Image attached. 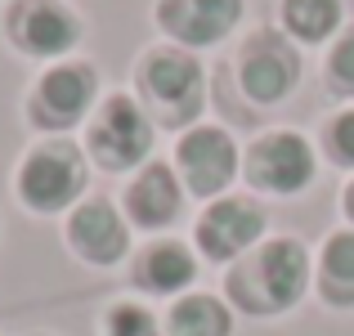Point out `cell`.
I'll use <instances>...</instances> for the list:
<instances>
[{
	"label": "cell",
	"instance_id": "1",
	"mask_svg": "<svg viewBox=\"0 0 354 336\" xmlns=\"http://www.w3.org/2000/svg\"><path fill=\"white\" fill-rule=\"evenodd\" d=\"M305 278H310L305 247L292 238H278V242H265L256 256L242 260L229 274V296L251 314H278L301 301Z\"/></svg>",
	"mask_w": 354,
	"mask_h": 336
},
{
	"label": "cell",
	"instance_id": "2",
	"mask_svg": "<svg viewBox=\"0 0 354 336\" xmlns=\"http://www.w3.org/2000/svg\"><path fill=\"white\" fill-rule=\"evenodd\" d=\"M139 90H144V104L157 112V121L184 126L202 108V68L180 50H157L139 68Z\"/></svg>",
	"mask_w": 354,
	"mask_h": 336
},
{
	"label": "cell",
	"instance_id": "3",
	"mask_svg": "<svg viewBox=\"0 0 354 336\" xmlns=\"http://www.w3.org/2000/svg\"><path fill=\"white\" fill-rule=\"evenodd\" d=\"M86 189V162L72 144H45L18 171V193L32 211H59Z\"/></svg>",
	"mask_w": 354,
	"mask_h": 336
},
{
	"label": "cell",
	"instance_id": "4",
	"mask_svg": "<svg viewBox=\"0 0 354 336\" xmlns=\"http://www.w3.org/2000/svg\"><path fill=\"white\" fill-rule=\"evenodd\" d=\"M153 144V126L148 117L135 108V99L113 95L104 108H99L95 126H90V153L104 171H126V166H139Z\"/></svg>",
	"mask_w": 354,
	"mask_h": 336
},
{
	"label": "cell",
	"instance_id": "5",
	"mask_svg": "<svg viewBox=\"0 0 354 336\" xmlns=\"http://www.w3.org/2000/svg\"><path fill=\"white\" fill-rule=\"evenodd\" d=\"M247 180L269 193H301L314 180V153L301 135H265L247 157Z\"/></svg>",
	"mask_w": 354,
	"mask_h": 336
},
{
	"label": "cell",
	"instance_id": "6",
	"mask_svg": "<svg viewBox=\"0 0 354 336\" xmlns=\"http://www.w3.org/2000/svg\"><path fill=\"white\" fill-rule=\"evenodd\" d=\"M180 171H184V180H189L193 193H202V198L220 193L238 171L234 139H229L225 130H211V126L189 130V135L180 139Z\"/></svg>",
	"mask_w": 354,
	"mask_h": 336
},
{
	"label": "cell",
	"instance_id": "7",
	"mask_svg": "<svg viewBox=\"0 0 354 336\" xmlns=\"http://www.w3.org/2000/svg\"><path fill=\"white\" fill-rule=\"evenodd\" d=\"M90 99H95V72L81 68V63H63V68L45 72L41 86H36L32 121H41L50 130H63L90 108Z\"/></svg>",
	"mask_w": 354,
	"mask_h": 336
},
{
	"label": "cell",
	"instance_id": "8",
	"mask_svg": "<svg viewBox=\"0 0 354 336\" xmlns=\"http://www.w3.org/2000/svg\"><path fill=\"white\" fill-rule=\"evenodd\" d=\"M296 77H301V63L278 36H256L242 50V90L256 104H278L296 86Z\"/></svg>",
	"mask_w": 354,
	"mask_h": 336
},
{
	"label": "cell",
	"instance_id": "9",
	"mask_svg": "<svg viewBox=\"0 0 354 336\" xmlns=\"http://www.w3.org/2000/svg\"><path fill=\"white\" fill-rule=\"evenodd\" d=\"M238 14L242 0H162L157 5V23L184 45H211L229 36Z\"/></svg>",
	"mask_w": 354,
	"mask_h": 336
},
{
	"label": "cell",
	"instance_id": "10",
	"mask_svg": "<svg viewBox=\"0 0 354 336\" xmlns=\"http://www.w3.org/2000/svg\"><path fill=\"white\" fill-rule=\"evenodd\" d=\"M265 229V216H260L251 202L242 198H225L198 220V247L207 251L211 260H234L238 251H247L251 242Z\"/></svg>",
	"mask_w": 354,
	"mask_h": 336
},
{
	"label": "cell",
	"instance_id": "11",
	"mask_svg": "<svg viewBox=\"0 0 354 336\" xmlns=\"http://www.w3.org/2000/svg\"><path fill=\"white\" fill-rule=\"evenodd\" d=\"M9 32L23 45L27 54H63L68 45H77L81 27L54 0H23V5L9 14Z\"/></svg>",
	"mask_w": 354,
	"mask_h": 336
},
{
	"label": "cell",
	"instance_id": "12",
	"mask_svg": "<svg viewBox=\"0 0 354 336\" xmlns=\"http://www.w3.org/2000/svg\"><path fill=\"white\" fill-rule=\"evenodd\" d=\"M68 242L90 260V265H113L126 251V224L108 202H86L68 224Z\"/></svg>",
	"mask_w": 354,
	"mask_h": 336
},
{
	"label": "cell",
	"instance_id": "13",
	"mask_svg": "<svg viewBox=\"0 0 354 336\" xmlns=\"http://www.w3.org/2000/svg\"><path fill=\"white\" fill-rule=\"evenodd\" d=\"M126 211L144 229H162L180 216V184H175L171 166H148L126 193Z\"/></svg>",
	"mask_w": 354,
	"mask_h": 336
},
{
	"label": "cell",
	"instance_id": "14",
	"mask_svg": "<svg viewBox=\"0 0 354 336\" xmlns=\"http://www.w3.org/2000/svg\"><path fill=\"white\" fill-rule=\"evenodd\" d=\"M193 274H198V265H193V256L180 242H157L135 265V283L144 287V292H157V296L180 292L184 283H193Z\"/></svg>",
	"mask_w": 354,
	"mask_h": 336
},
{
	"label": "cell",
	"instance_id": "15",
	"mask_svg": "<svg viewBox=\"0 0 354 336\" xmlns=\"http://www.w3.org/2000/svg\"><path fill=\"white\" fill-rule=\"evenodd\" d=\"M229 310L216 296H184L171 310V332L175 336H229Z\"/></svg>",
	"mask_w": 354,
	"mask_h": 336
},
{
	"label": "cell",
	"instance_id": "16",
	"mask_svg": "<svg viewBox=\"0 0 354 336\" xmlns=\"http://www.w3.org/2000/svg\"><path fill=\"white\" fill-rule=\"evenodd\" d=\"M323 296L332 305H354V233H337L323 251Z\"/></svg>",
	"mask_w": 354,
	"mask_h": 336
},
{
	"label": "cell",
	"instance_id": "17",
	"mask_svg": "<svg viewBox=\"0 0 354 336\" xmlns=\"http://www.w3.org/2000/svg\"><path fill=\"white\" fill-rule=\"evenodd\" d=\"M283 23L301 41H323L341 23V0H283Z\"/></svg>",
	"mask_w": 354,
	"mask_h": 336
},
{
	"label": "cell",
	"instance_id": "18",
	"mask_svg": "<svg viewBox=\"0 0 354 336\" xmlns=\"http://www.w3.org/2000/svg\"><path fill=\"white\" fill-rule=\"evenodd\" d=\"M108 336H162L153 323V314L139 310V305H117L108 314Z\"/></svg>",
	"mask_w": 354,
	"mask_h": 336
},
{
	"label": "cell",
	"instance_id": "19",
	"mask_svg": "<svg viewBox=\"0 0 354 336\" xmlns=\"http://www.w3.org/2000/svg\"><path fill=\"white\" fill-rule=\"evenodd\" d=\"M328 77H332V86H337L341 95H354V27L337 41V50H332Z\"/></svg>",
	"mask_w": 354,
	"mask_h": 336
},
{
	"label": "cell",
	"instance_id": "20",
	"mask_svg": "<svg viewBox=\"0 0 354 336\" xmlns=\"http://www.w3.org/2000/svg\"><path fill=\"white\" fill-rule=\"evenodd\" d=\"M328 148H332V157H337V162L354 166V112H341V117L332 121V130H328Z\"/></svg>",
	"mask_w": 354,
	"mask_h": 336
},
{
	"label": "cell",
	"instance_id": "21",
	"mask_svg": "<svg viewBox=\"0 0 354 336\" xmlns=\"http://www.w3.org/2000/svg\"><path fill=\"white\" fill-rule=\"evenodd\" d=\"M346 216L354 220V184H350V189H346Z\"/></svg>",
	"mask_w": 354,
	"mask_h": 336
}]
</instances>
